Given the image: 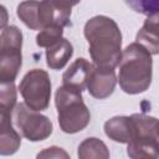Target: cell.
I'll return each mask as SVG.
<instances>
[{"instance_id": "cell-16", "label": "cell", "mask_w": 159, "mask_h": 159, "mask_svg": "<svg viewBox=\"0 0 159 159\" xmlns=\"http://www.w3.org/2000/svg\"><path fill=\"white\" fill-rule=\"evenodd\" d=\"M16 107V87L14 82L1 83L0 91V114L12 116Z\"/></svg>"}, {"instance_id": "cell-15", "label": "cell", "mask_w": 159, "mask_h": 159, "mask_svg": "<svg viewBox=\"0 0 159 159\" xmlns=\"http://www.w3.org/2000/svg\"><path fill=\"white\" fill-rule=\"evenodd\" d=\"M77 155L78 159H109V150L101 139L92 137L78 145Z\"/></svg>"}, {"instance_id": "cell-6", "label": "cell", "mask_w": 159, "mask_h": 159, "mask_svg": "<svg viewBox=\"0 0 159 159\" xmlns=\"http://www.w3.org/2000/svg\"><path fill=\"white\" fill-rule=\"evenodd\" d=\"M22 32L16 26H6L0 36V82H14L22 63Z\"/></svg>"}, {"instance_id": "cell-10", "label": "cell", "mask_w": 159, "mask_h": 159, "mask_svg": "<svg viewBox=\"0 0 159 159\" xmlns=\"http://www.w3.org/2000/svg\"><path fill=\"white\" fill-rule=\"evenodd\" d=\"M93 67L94 66L86 58H77L62 75V86L72 87L82 92L87 87Z\"/></svg>"}, {"instance_id": "cell-1", "label": "cell", "mask_w": 159, "mask_h": 159, "mask_svg": "<svg viewBox=\"0 0 159 159\" xmlns=\"http://www.w3.org/2000/svg\"><path fill=\"white\" fill-rule=\"evenodd\" d=\"M94 66L114 68L122 60V34L117 22L104 15L89 19L83 29Z\"/></svg>"}, {"instance_id": "cell-12", "label": "cell", "mask_w": 159, "mask_h": 159, "mask_svg": "<svg viewBox=\"0 0 159 159\" xmlns=\"http://www.w3.org/2000/svg\"><path fill=\"white\" fill-rule=\"evenodd\" d=\"M106 135L118 143H129L134 133V123L132 117L117 116L104 123Z\"/></svg>"}, {"instance_id": "cell-9", "label": "cell", "mask_w": 159, "mask_h": 159, "mask_svg": "<svg viewBox=\"0 0 159 159\" xmlns=\"http://www.w3.org/2000/svg\"><path fill=\"white\" fill-rule=\"evenodd\" d=\"M117 83V77L114 68L94 66L87 83V89L89 94L97 99H104L109 97Z\"/></svg>"}, {"instance_id": "cell-2", "label": "cell", "mask_w": 159, "mask_h": 159, "mask_svg": "<svg viewBox=\"0 0 159 159\" xmlns=\"http://www.w3.org/2000/svg\"><path fill=\"white\" fill-rule=\"evenodd\" d=\"M118 82L128 94H138L147 91L152 83L153 60L152 55L139 43L128 45L119 62Z\"/></svg>"}, {"instance_id": "cell-14", "label": "cell", "mask_w": 159, "mask_h": 159, "mask_svg": "<svg viewBox=\"0 0 159 159\" xmlns=\"http://www.w3.org/2000/svg\"><path fill=\"white\" fill-rule=\"evenodd\" d=\"M72 55H73L72 43L62 37L60 41H57L46 50V63L51 70H61L66 66V63L72 57Z\"/></svg>"}, {"instance_id": "cell-19", "label": "cell", "mask_w": 159, "mask_h": 159, "mask_svg": "<svg viewBox=\"0 0 159 159\" xmlns=\"http://www.w3.org/2000/svg\"><path fill=\"white\" fill-rule=\"evenodd\" d=\"M36 159H71L68 153L60 147H48L46 149H42L37 155Z\"/></svg>"}, {"instance_id": "cell-7", "label": "cell", "mask_w": 159, "mask_h": 159, "mask_svg": "<svg viewBox=\"0 0 159 159\" xmlns=\"http://www.w3.org/2000/svg\"><path fill=\"white\" fill-rule=\"evenodd\" d=\"M19 91L29 108L36 112L46 109L51 98V80L48 73L40 68L29 71L22 77Z\"/></svg>"}, {"instance_id": "cell-18", "label": "cell", "mask_w": 159, "mask_h": 159, "mask_svg": "<svg viewBox=\"0 0 159 159\" xmlns=\"http://www.w3.org/2000/svg\"><path fill=\"white\" fill-rule=\"evenodd\" d=\"M127 4L133 7L137 12L148 16L159 12V1H128Z\"/></svg>"}, {"instance_id": "cell-20", "label": "cell", "mask_w": 159, "mask_h": 159, "mask_svg": "<svg viewBox=\"0 0 159 159\" xmlns=\"http://www.w3.org/2000/svg\"><path fill=\"white\" fill-rule=\"evenodd\" d=\"M155 133H157V139H158V142H159V120H158V123H157V129H155Z\"/></svg>"}, {"instance_id": "cell-5", "label": "cell", "mask_w": 159, "mask_h": 159, "mask_svg": "<svg viewBox=\"0 0 159 159\" xmlns=\"http://www.w3.org/2000/svg\"><path fill=\"white\" fill-rule=\"evenodd\" d=\"M130 117L134 123V133L127 147L128 157L130 159H159V142L155 133L158 119L139 113Z\"/></svg>"}, {"instance_id": "cell-3", "label": "cell", "mask_w": 159, "mask_h": 159, "mask_svg": "<svg viewBox=\"0 0 159 159\" xmlns=\"http://www.w3.org/2000/svg\"><path fill=\"white\" fill-rule=\"evenodd\" d=\"M70 1H24L17 6V16L31 30L65 27L70 25L72 7Z\"/></svg>"}, {"instance_id": "cell-4", "label": "cell", "mask_w": 159, "mask_h": 159, "mask_svg": "<svg viewBox=\"0 0 159 159\" xmlns=\"http://www.w3.org/2000/svg\"><path fill=\"white\" fill-rule=\"evenodd\" d=\"M55 104L62 132L73 134L88 125L91 113L82 99L81 91L67 86L58 87L55 94Z\"/></svg>"}, {"instance_id": "cell-8", "label": "cell", "mask_w": 159, "mask_h": 159, "mask_svg": "<svg viewBox=\"0 0 159 159\" xmlns=\"http://www.w3.org/2000/svg\"><path fill=\"white\" fill-rule=\"evenodd\" d=\"M12 119L20 134L30 142L43 140L52 133V122L46 116L29 108L25 103L16 104Z\"/></svg>"}, {"instance_id": "cell-11", "label": "cell", "mask_w": 159, "mask_h": 159, "mask_svg": "<svg viewBox=\"0 0 159 159\" xmlns=\"http://www.w3.org/2000/svg\"><path fill=\"white\" fill-rule=\"evenodd\" d=\"M135 40L150 55H159V12L147 17Z\"/></svg>"}, {"instance_id": "cell-17", "label": "cell", "mask_w": 159, "mask_h": 159, "mask_svg": "<svg viewBox=\"0 0 159 159\" xmlns=\"http://www.w3.org/2000/svg\"><path fill=\"white\" fill-rule=\"evenodd\" d=\"M62 34H63V29L62 27H47L41 30L37 36H36V43L40 47H46L48 48L50 46H52L53 43H56L57 41H60L62 39Z\"/></svg>"}, {"instance_id": "cell-13", "label": "cell", "mask_w": 159, "mask_h": 159, "mask_svg": "<svg viewBox=\"0 0 159 159\" xmlns=\"http://www.w3.org/2000/svg\"><path fill=\"white\" fill-rule=\"evenodd\" d=\"M12 116L0 114V154L11 155L17 152L21 144L20 134L12 128Z\"/></svg>"}]
</instances>
